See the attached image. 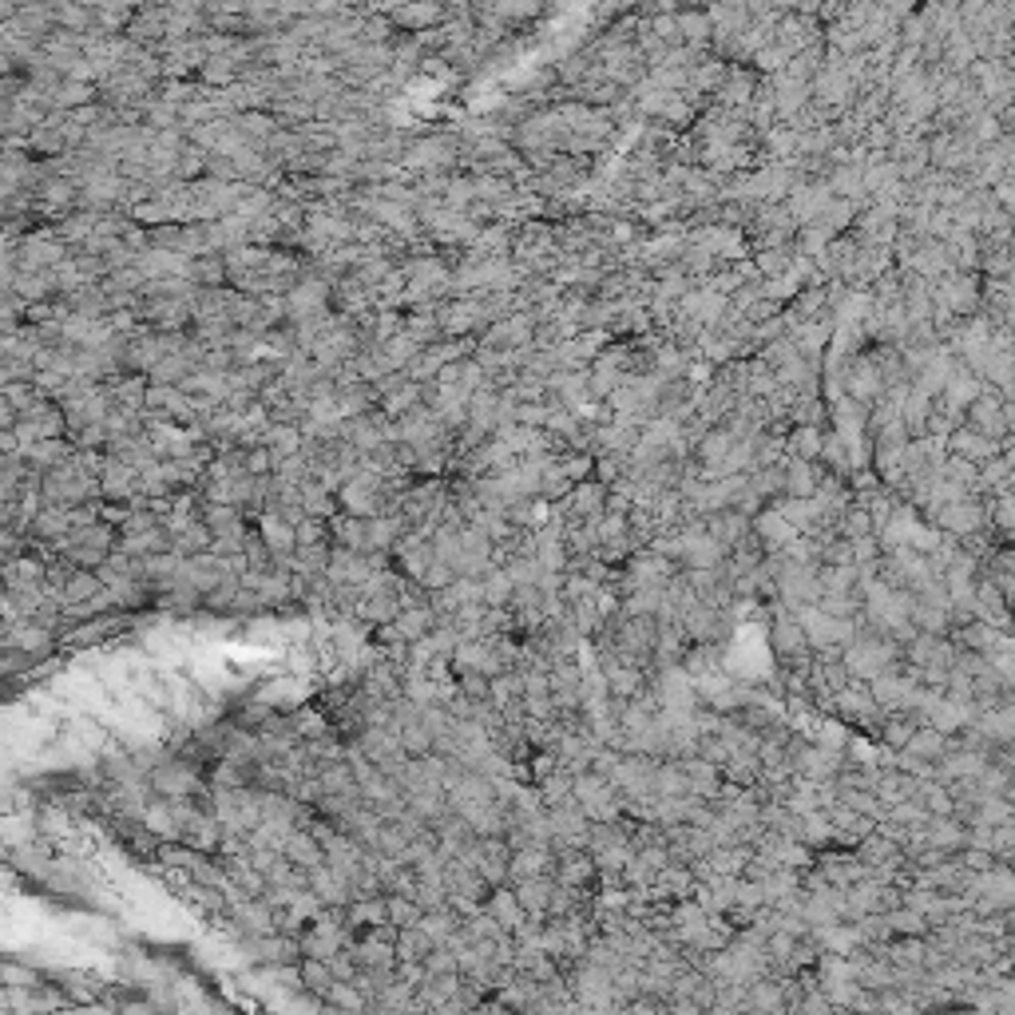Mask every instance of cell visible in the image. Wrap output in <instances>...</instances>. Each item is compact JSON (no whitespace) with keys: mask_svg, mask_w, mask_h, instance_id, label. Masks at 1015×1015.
<instances>
[{"mask_svg":"<svg viewBox=\"0 0 1015 1015\" xmlns=\"http://www.w3.org/2000/svg\"><path fill=\"white\" fill-rule=\"evenodd\" d=\"M151 790L159 793L163 801H187L191 793H199V774L191 762H159L151 770Z\"/></svg>","mask_w":1015,"mask_h":1015,"instance_id":"cell-1","label":"cell"},{"mask_svg":"<svg viewBox=\"0 0 1015 1015\" xmlns=\"http://www.w3.org/2000/svg\"><path fill=\"white\" fill-rule=\"evenodd\" d=\"M100 496H104V504H131V500H139V468L108 456V464L100 472Z\"/></svg>","mask_w":1015,"mask_h":1015,"instance_id":"cell-2","label":"cell"},{"mask_svg":"<svg viewBox=\"0 0 1015 1015\" xmlns=\"http://www.w3.org/2000/svg\"><path fill=\"white\" fill-rule=\"evenodd\" d=\"M452 159H456V143L445 139V135L417 139V143H409V151H405V163H409L413 171H441V167H452Z\"/></svg>","mask_w":1015,"mask_h":1015,"instance_id":"cell-3","label":"cell"},{"mask_svg":"<svg viewBox=\"0 0 1015 1015\" xmlns=\"http://www.w3.org/2000/svg\"><path fill=\"white\" fill-rule=\"evenodd\" d=\"M282 857H286L290 865L306 869V873H314V869L326 865V849H322V841H318L310 829H294V833L286 837V845H282Z\"/></svg>","mask_w":1015,"mask_h":1015,"instance_id":"cell-4","label":"cell"},{"mask_svg":"<svg viewBox=\"0 0 1015 1015\" xmlns=\"http://www.w3.org/2000/svg\"><path fill=\"white\" fill-rule=\"evenodd\" d=\"M119 552L143 564V560H151V556L171 552V532H167V528H151V532H131V536H119Z\"/></svg>","mask_w":1015,"mask_h":1015,"instance_id":"cell-5","label":"cell"},{"mask_svg":"<svg viewBox=\"0 0 1015 1015\" xmlns=\"http://www.w3.org/2000/svg\"><path fill=\"white\" fill-rule=\"evenodd\" d=\"M449 16V8L441 4H409V8H393L389 20L401 28V32H429V28H441V20Z\"/></svg>","mask_w":1015,"mask_h":1015,"instance_id":"cell-6","label":"cell"},{"mask_svg":"<svg viewBox=\"0 0 1015 1015\" xmlns=\"http://www.w3.org/2000/svg\"><path fill=\"white\" fill-rule=\"evenodd\" d=\"M20 456L28 460V468H32V472H52V468L68 464L76 452H72V445H64V437H56V441H40V445L20 449Z\"/></svg>","mask_w":1015,"mask_h":1015,"instance_id":"cell-7","label":"cell"},{"mask_svg":"<svg viewBox=\"0 0 1015 1015\" xmlns=\"http://www.w3.org/2000/svg\"><path fill=\"white\" fill-rule=\"evenodd\" d=\"M552 897H556V881L552 877H532V881H520L516 885V901L528 916H540V912H552Z\"/></svg>","mask_w":1015,"mask_h":1015,"instance_id":"cell-8","label":"cell"},{"mask_svg":"<svg viewBox=\"0 0 1015 1015\" xmlns=\"http://www.w3.org/2000/svg\"><path fill=\"white\" fill-rule=\"evenodd\" d=\"M417 405H425V385H417V381H401L389 397H381V417H405V413H413Z\"/></svg>","mask_w":1015,"mask_h":1015,"instance_id":"cell-9","label":"cell"},{"mask_svg":"<svg viewBox=\"0 0 1015 1015\" xmlns=\"http://www.w3.org/2000/svg\"><path fill=\"white\" fill-rule=\"evenodd\" d=\"M171 24H167V8H139L131 20V40H167Z\"/></svg>","mask_w":1015,"mask_h":1015,"instance_id":"cell-10","label":"cell"},{"mask_svg":"<svg viewBox=\"0 0 1015 1015\" xmlns=\"http://www.w3.org/2000/svg\"><path fill=\"white\" fill-rule=\"evenodd\" d=\"M480 595H484V607H504V603L516 595V583H512L508 567H492V571L480 579Z\"/></svg>","mask_w":1015,"mask_h":1015,"instance_id":"cell-11","label":"cell"},{"mask_svg":"<svg viewBox=\"0 0 1015 1015\" xmlns=\"http://www.w3.org/2000/svg\"><path fill=\"white\" fill-rule=\"evenodd\" d=\"M238 72H242V60L230 52V56H211V60L199 68V80L211 84V88H226V84L238 80Z\"/></svg>","mask_w":1015,"mask_h":1015,"instance_id":"cell-12","label":"cell"},{"mask_svg":"<svg viewBox=\"0 0 1015 1015\" xmlns=\"http://www.w3.org/2000/svg\"><path fill=\"white\" fill-rule=\"evenodd\" d=\"M302 504H306V512H310L314 520H330V516H334V496H330V488H322L318 480H306V484H302Z\"/></svg>","mask_w":1015,"mask_h":1015,"instance_id":"cell-13","label":"cell"},{"mask_svg":"<svg viewBox=\"0 0 1015 1015\" xmlns=\"http://www.w3.org/2000/svg\"><path fill=\"white\" fill-rule=\"evenodd\" d=\"M488 908H492V920H496V924L516 928V924L524 920V908H520V901H516V893H508V889H496V893H492V901H488Z\"/></svg>","mask_w":1015,"mask_h":1015,"instance_id":"cell-14","label":"cell"},{"mask_svg":"<svg viewBox=\"0 0 1015 1015\" xmlns=\"http://www.w3.org/2000/svg\"><path fill=\"white\" fill-rule=\"evenodd\" d=\"M302 980H306L314 992H334V984H338L334 968H330V964H318V960H306V964H302Z\"/></svg>","mask_w":1015,"mask_h":1015,"instance_id":"cell-15","label":"cell"},{"mask_svg":"<svg viewBox=\"0 0 1015 1015\" xmlns=\"http://www.w3.org/2000/svg\"><path fill=\"white\" fill-rule=\"evenodd\" d=\"M326 540H330V528H326V520H306V524H298V548H326Z\"/></svg>","mask_w":1015,"mask_h":1015,"instance_id":"cell-16","label":"cell"},{"mask_svg":"<svg viewBox=\"0 0 1015 1015\" xmlns=\"http://www.w3.org/2000/svg\"><path fill=\"white\" fill-rule=\"evenodd\" d=\"M246 472H250V476H274V472H278V460H274V452L266 449V445L250 449V452H246Z\"/></svg>","mask_w":1015,"mask_h":1015,"instance_id":"cell-17","label":"cell"}]
</instances>
